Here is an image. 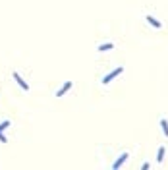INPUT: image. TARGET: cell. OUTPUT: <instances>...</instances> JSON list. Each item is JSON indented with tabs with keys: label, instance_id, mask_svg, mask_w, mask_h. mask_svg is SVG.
I'll return each instance as SVG.
<instances>
[{
	"label": "cell",
	"instance_id": "obj_1",
	"mask_svg": "<svg viewBox=\"0 0 168 170\" xmlns=\"http://www.w3.org/2000/svg\"><path fill=\"white\" fill-rule=\"evenodd\" d=\"M122 70H124V68H116V70H114V72H112V73H108V76H106V77H104V79H102V83H104V85H106V83H110V81H112V79H114V77H116V76H120V73H122Z\"/></svg>",
	"mask_w": 168,
	"mask_h": 170
},
{
	"label": "cell",
	"instance_id": "obj_9",
	"mask_svg": "<svg viewBox=\"0 0 168 170\" xmlns=\"http://www.w3.org/2000/svg\"><path fill=\"white\" fill-rule=\"evenodd\" d=\"M8 126H10V120H4L2 124H0V131H4V130H6Z\"/></svg>",
	"mask_w": 168,
	"mask_h": 170
},
{
	"label": "cell",
	"instance_id": "obj_4",
	"mask_svg": "<svg viewBox=\"0 0 168 170\" xmlns=\"http://www.w3.org/2000/svg\"><path fill=\"white\" fill-rule=\"evenodd\" d=\"M70 87H72V83H70V81H68V83H66V85H64V87H62V89H60V91H58V93H56V97H62V95H64V93H68V91H70Z\"/></svg>",
	"mask_w": 168,
	"mask_h": 170
},
{
	"label": "cell",
	"instance_id": "obj_6",
	"mask_svg": "<svg viewBox=\"0 0 168 170\" xmlns=\"http://www.w3.org/2000/svg\"><path fill=\"white\" fill-rule=\"evenodd\" d=\"M110 48H114V45H112V43H104V45H101V47H99L101 52H104V50H110Z\"/></svg>",
	"mask_w": 168,
	"mask_h": 170
},
{
	"label": "cell",
	"instance_id": "obj_2",
	"mask_svg": "<svg viewBox=\"0 0 168 170\" xmlns=\"http://www.w3.org/2000/svg\"><path fill=\"white\" fill-rule=\"evenodd\" d=\"M14 79H16V81H17V83H20V87H21V89H23V91H29V85H27V83H25V81H23V79H21V77H20V73H14Z\"/></svg>",
	"mask_w": 168,
	"mask_h": 170
},
{
	"label": "cell",
	"instance_id": "obj_10",
	"mask_svg": "<svg viewBox=\"0 0 168 170\" xmlns=\"http://www.w3.org/2000/svg\"><path fill=\"white\" fill-rule=\"evenodd\" d=\"M0 141H2V143H6V141H8L6 137H4V134H2V131H0Z\"/></svg>",
	"mask_w": 168,
	"mask_h": 170
},
{
	"label": "cell",
	"instance_id": "obj_3",
	"mask_svg": "<svg viewBox=\"0 0 168 170\" xmlns=\"http://www.w3.org/2000/svg\"><path fill=\"white\" fill-rule=\"evenodd\" d=\"M126 159H128V153H124V155H120V159H118V160H116V162H114V164H112V168H120V166H122V164L126 162Z\"/></svg>",
	"mask_w": 168,
	"mask_h": 170
},
{
	"label": "cell",
	"instance_id": "obj_5",
	"mask_svg": "<svg viewBox=\"0 0 168 170\" xmlns=\"http://www.w3.org/2000/svg\"><path fill=\"white\" fill-rule=\"evenodd\" d=\"M145 17H147V21H149V23H151L153 27H160V21H157L153 16H145Z\"/></svg>",
	"mask_w": 168,
	"mask_h": 170
},
{
	"label": "cell",
	"instance_id": "obj_8",
	"mask_svg": "<svg viewBox=\"0 0 168 170\" xmlns=\"http://www.w3.org/2000/svg\"><path fill=\"white\" fill-rule=\"evenodd\" d=\"M160 126H162V131H164V135L168 137V122H166V120H160Z\"/></svg>",
	"mask_w": 168,
	"mask_h": 170
},
{
	"label": "cell",
	"instance_id": "obj_7",
	"mask_svg": "<svg viewBox=\"0 0 168 170\" xmlns=\"http://www.w3.org/2000/svg\"><path fill=\"white\" fill-rule=\"evenodd\" d=\"M157 160H158V162H162V160H164V147H160V149H158V157H157Z\"/></svg>",
	"mask_w": 168,
	"mask_h": 170
}]
</instances>
